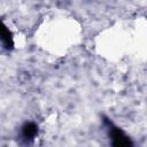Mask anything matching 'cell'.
<instances>
[{"label": "cell", "instance_id": "obj_1", "mask_svg": "<svg viewBox=\"0 0 147 147\" xmlns=\"http://www.w3.org/2000/svg\"><path fill=\"white\" fill-rule=\"evenodd\" d=\"M110 136L113 139V145L116 147H127V146H132L131 140L129 139V137L118 127L113 126L110 129Z\"/></svg>", "mask_w": 147, "mask_h": 147}, {"label": "cell", "instance_id": "obj_2", "mask_svg": "<svg viewBox=\"0 0 147 147\" xmlns=\"http://www.w3.org/2000/svg\"><path fill=\"white\" fill-rule=\"evenodd\" d=\"M0 39L2 40L3 45L6 48L11 49L14 47V40H13V34L8 30V28L0 21Z\"/></svg>", "mask_w": 147, "mask_h": 147}, {"label": "cell", "instance_id": "obj_3", "mask_svg": "<svg viewBox=\"0 0 147 147\" xmlns=\"http://www.w3.org/2000/svg\"><path fill=\"white\" fill-rule=\"evenodd\" d=\"M37 132H38V126L34 123H26L22 129V133L26 139H33Z\"/></svg>", "mask_w": 147, "mask_h": 147}]
</instances>
